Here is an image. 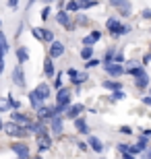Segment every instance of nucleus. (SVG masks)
I'll return each instance as SVG.
<instances>
[{
  "instance_id": "nucleus-1",
  "label": "nucleus",
  "mask_w": 151,
  "mask_h": 159,
  "mask_svg": "<svg viewBox=\"0 0 151 159\" xmlns=\"http://www.w3.org/2000/svg\"><path fill=\"white\" fill-rule=\"evenodd\" d=\"M106 31H108L114 39H118V37H122V35H128V33L133 31V25L124 23L120 17H110L106 21Z\"/></svg>"
},
{
  "instance_id": "nucleus-2",
  "label": "nucleus",
  "mask_w": 151,
  "mask_h": 159,
  "mask_svg": "<svg viewBox=\"0 0 151 159\" xmlns=\"http://www.w3.org/2000/svg\"><path fill=\"white\" fill-rule=\"evenodd\" d=\"M2 132H6L8 136H15V139H27V136H31V132H29L27 126H19V124H15L12 120L11 122H4Z\"/></svg>"
},
{
  "instance_id": "nucleus-3",
  "label": "nucleus",
  "mask_w": 151,
  "mask_h": 159,
  "mask_svg": "<svg viewBox=\"0 0 151 159\" xmlns=\"http://www.w3.org/2000/svg\"><path fill=\"white\" fill-rule=\"evenodd\" d=\"M54 19H56V23H58L64 31H75L77 29L75 17H73L68 11H64V8H60V11L56 12V17H54Z\"/></svg>"
},
{
  "instance_id": "nucleus-4",
  "label": "nucleus",
  "mask_w": 151,
  "mask_h": 159,
  "mask_svg": "<svg viewBox=\"0 0 151 159\" xmlns=\"http://www.w3.org/2000/svg\"><path fill=\"white\" fill-rule=\"evenodd\" d=\"M112 8H116L120 19H128L133 17V2L130 0H108Z\"/></svg>"
},
{
  "instance_id": "nucleus-5",
  "label": "nucleus",
  "mask_w": 151,
  "mask_h": 159,
  "mask_svg": "<svg viewBox=\"0 0 151 159\" xmlns=\"http://www.w3.org/2000/svg\"><path fill=\"white\" fill-rule=\"evenodd\" d=\"M11 81H12V85H15L17 89H25V87H27L25 70H23V66H21V64H15V68H12V72H11Z\"/></svg>"
},
{
  "instance_id": "nucleus-6",
  "label": "nucleus",
  "mask_w": 151,
  "mask_h": 159,
  "mask_svg": "<svg viewBox=\"0 0 151 159\" xmlns=\"http://www.w3.org/2000/svg\"><path fill=\"white\" fill-rule=\"evenodd\" d=\"M104 72L108 75V79H120L124 72V64L120 62H104Z\"/></svg>"
},
{
  "instance_id": "nucleus-7",
  "label": "nucleus",
  "mask_w": 151,
  "mask_h": 159,
  "mask_svg": "<svg viewBox=\"0 0 151 159\" xmlns=\"http://www.w3.org/2000/svg\"><path fill=\"white\" fill-rule=\"evenodd\" d=\"M73 95H70V89L64 85V87H60L58 91H56V106H60V107H64V112L68 110V106L73 103Z\"/></svg>"
},
{
  "instance_id": "nucleus-8",
  "label": "nucleus",
  "mask_w": 151,
  "mask_h": 159,
  "mask_svg": "<svg viewBox=\"0 0 151 159\" xmlns=\"http://www.w3.org/2000/svg\"><path fill=\"white\" fill-rule=\"evenodd\" d=\"M11 151H12V153H17L19 159H31L29 145H27L25 141H15V143H11Z\"/></svg>"
},
{
  "instance_id": "nucleus-9",
  "label": "nucleus",
  "mask_w": 151,
  "mask_h": 159,
  "mask_svg": "<svg viewBox=\"0 0 151 159\" xmlns=\"http://www.w3.org/2000/svg\"><path fill=\"white\" fill-rule=\"evenodd\" d=\"M54 116H56V112H54V103L52 106L48 103V106H41V107L35 110V118L41 120V122H46V124L50 122V118H54Z\"/></svg>"
},
{
  "instance_id": "nucleus-10",
  "label": "nucleus",
  "mask_w": 151,
  "mask_h": 159,
  "mask_svg": "<svg viewBox=\"0 0 151 159\" xmlns=\"http://www.w3.org/2000/svg\"><path fill=\"white\" fill-rule=\"evenodd\" d=\"M48 128H50V134L60 136L62 134V128H64V116H54V118H50Z\"/></svg>"
},
{
  "instance_id": "nucleus-11",
  "label": "nucleus",
  "mask_w": 151,
  "mask_h": 159,
  "mask_svg": "<svg viewBox=\"0 0 151 159\" xmlns=\"http://www.w3.org/2000/svg\"><path fill=\"white\" fill-rule=\"evenodd\" d=\"M64 54H66V46H64L62 41H58V39H54L52 43H50V50H48V56L50 58H62Z\"/></svg>"
},
{
  "instance_id": "nucleus-12",
  "label": "nucleus",
  "mask_w": 151,
  "mask_h": 159,
  "mask_svg": "<svg viewBox=\"0 0 151 159\" xmlns=\"http://www.w3.org/2000/svg\"><path fill=\"white\" fill-rule=\"evenodd\" d=\"M52 136H50V132H41V134L35 136V145H37V149L40 151H50L52 149Z\"/></svg>"
},
{
  "instance_id": "nucleus-13",
  "label": "nucleus",
  "mask_w": 151,
  "mask_h": 159,
  "mask_svg": "<svg viewBox=\"0 0 151 159\" xmlns=\"http://www.w3.org/2000/svg\"><path fill=\"white\" fill-rule=\"evenodd\" d=\"M83 112H85V106L83 103H70L68 110L64 112V120H75L79 116H83Z\"/></svg>"
},
{
  "instance_id": "nucleus-14",
  "label": "nucleus",
  "mask_w": 151,
  "mask_h": 159,
  "mask_svg": "<svg viewBox=\"0 0 151 159\" xmlns=\"http://www.w3.org/2000/svg\"><path fill=\"white\" fill-rule=\"evenodd\" d=\"M11 120L15 124H19V126H29L31 124V118L27 116V114H23L21 110H12L11 112Z\"/></svg>"
},
{
  "instance_id": "nucleus-15",
  "label": "nucleus",
  "mask_w": 151,
  "mask_h": 159,
  "mask_svg": "<svg viewBox=\"0 0 151 159\" xmlns=\"http://www.w3.org/2000/svg\"><path fill=\"white\" fill-rule=\"evenodd\" d=\"M33 91H35L37 95H40V97H41L44 101H48L50 97H52V87H50L48 83H40V85H37V87H35Z\"/></svg>"
},
{
  "instance_id": "nucleus-16",
  "label": "nucleus",
  "mask_w": 151,
  "mask_h": 159,
  "mask_svg": "<svg viewBox=\"0 0 151 159\" xmlns=\"http://www.w3.org/2000/svg\"><path fill=\"white\" fill-rule=\"evenodd\" d=\"M15 56H17V64L23 66L27 60H29V48L27 46H17V50H15Z\"/></svg>"
},
{
  "instance_id": "nucleus-17",
  "label": "nucleus",
  "mask_w": 151,
  "mask_h": 159,
  "mask_svg": "<svg viewBox=\"0 0 151 159\" xmlns=\"http://www.w3.org/2000/svg\"><path fill=\"white\" fill-rule=\"evenodd\" d=\"M101 87L108 89L110 93H114V91H122V87H124V85L120 83V79H106V81L101 83Z\"/></svg>"
},
{
  "instance_id": "nucleus-18",
  "label": "nucleus",
  "mask_w": 151,
  "mask_h": 159,
  "mask_svg": "<svg viewBox=\"0 0 151 159\" xmlns=\"http://www.w3.org/2000/svg\"><path fill=\"white\" fill-rule=\"evenodd\" d=\"M44 75H46L48 79H54V77H56V66H54V58H50V56H46V58H44Z\"/></svg>"
},
{
  "instance_id": "nucleus-19",
  "label": "nucleus",
  "mask_w": 151,
  "mask_h": 159,
  "mask_svg": "<svg viewBox=\"0 0 151 159\" xmlns=\"http://www.w3.org/2000/svg\"><path fill=\"white\" fill-rule=\"evenodd\" d=\"M87 145H89V149H93L95 153H104V143L99 141L97 136H93L91 132L87 134Z\"/></svg>"
},
{
  "instance_id": "nucleus-20",
  "label": "nucleus",
  "mask_w": 151,
  "mask_h": 159,
  "mask_svg": "<svg viewBox=\"0 0 151 159\" xmlns=\"http://www.w3.org/2000/svg\"><path fill=\"white\" fill-rule=\"evenodd\" d=\"M101 37H104V33H101V31H99V29H93L89 35L83 37V46H93V43H97Z\"/></svg>"
},
{
  "instance_id": "nucleus-21",
  "label": "nucleus",
  "mask_w": 151,
  "mask_h": 159,
  "mask_svg": "<svg viewBox=\"0 0 151 159\" xmlns=\"http://www.w3.org/2000/svg\"><path fill=\"white\" fill-rule=\"evenodd\" d=\"M68 81L73 83L75 87H81L83 83H87V81H89V75H87V72H85V70H77L75 75H73V77L68 79Z\"/></svg>"
},
{
  "instance_id": "nucleus-22",
  "label": "nucleus",
  "mask_w": 151,
  "mask_h": 159,
  "mask_svg": "<svg viewBox=\"0 0 151 159\" xmlns=\"http://www.w3.org/2000/svg\"><path fill=\"white\" fill-rule=\"evenodd\" d=\"M73 122H75V128H77V132H79V134H85V136L89 134V124H87V120L83 118V116L75 118Z\"/></svg>"
},
{
  "instance_id": "nucleus-23",
  "label": "nucleus",
  "mask_w": 151,
  "mask_h": 159,
  "mask_svg": "<svg viewBox=\"0 0 151 159\" xmlns=\"http://www.w3.org/2000/svg\"><path fill=\"white\" fill-rule=\"evenodd\" d=\"M134 83V89H139V91H143V89H149V75H141V77H134L133 79Z\"/></svg>"
},
{
  "instance_id": "nucleus-24",
  "label": "nucleus",
  "mask_w": 151,
  "mask_h": 159,
  "mask_svg": "<svg viewBox=\"0 0 151 159\" xmlns=\"http://www.w3.org/2000/svg\"><path fill=\"white\" fill-rule=\"evenodd\" d=\"M75 23H77V27H89L91 25V19L83 11H79V12H75Z\"/></svg>"
},
{
  "instance_id": "nucleus-25",
  "label": "nucleus",
  "mask_w": 151,
  "mask_h": 159,
  "mask_svg": "<svg viewBox=\"0 0 151 159\" xmlns=\"http://www.w3.org/2000/svg\"><path fill=\"white\" fill-rule=\"evenodd\" d=\"M27 99H29V106L33 107V110H37V107L44 106V99H41L35 91H29V93H27Z\"/></svg>"
},
{
  "instance_id": "nucleus-26",
  "label": "nucleus",
  "mask_w": 151,
  "mask_h": 159,
  "mask_svg": "<svg viewBox=\"0 0 151 159\" xmlns=\"http://www.w3.org/2000/svg\"><path fill=\"white\" fill-rule=\"evenodd\" d=\"M46 33H48L46 27H31V35L40 41H46Z\"/></svg>"
},
{
  "instance_id": "nucleus-27",
  "label": "nucleus",
  "mask_w": 151,
  "mask_h": 159,
  "mask_svg": "<svg viewBox=\"0 0 151 159\" xmlns=\"http://www.w3.org/2000/svg\"><path fill=\"white\" fill-rule=\"evenodd\" d=\"M77 2H79V11H83V12L99 4V0H77Z\"/></svg>"
},
{
  "instance_id": "nucleus-28",
  "label": "nucleus",
  "mask_w": 151,
  "mask_h": 159,
  "mask_svg": "<svg viewBox=\"0 0 151 159\" xmlns=\"http://www.w3.org/2000/svg\"><path fill=\"white\" fill-rule=\"evenodd\" d=\"M93 54H95V52H93V46H83V48H81V54H79V56H81L83 62H87V60H91V58H93Z\"/></svg>"
},
{
  "instance_id": "nucleus-29",
  "label": "nucleus",
  "mask_w": 151,
  "mask_h": 159,
  "mask_svg": "<svg viewBox=\"0 0 151 159\" xmlns=\"http://www.w3.org/2000/svg\"><path fill=\"white\" fill-rule=\"evenodd\" d=\"M6 101H8V107H11V112H12V110H21V101H19L12 93L6 95Z\"/></svg>"
},
{
  "instance_id": "nucleus-30",
  "label": "nucleus",
  "mask_w": 151,
  "mask_h": 159,
  "mask_svg": "<svg viewBox=\"0 0 151 159\" xmlns=\"http://www.w3.org/2000/svg\"><path fill=\"white\" fill-rule=\"evenodd\" d=\"M64 11H68L70 15L73 12H79V2L77 0H64Z\"/></svg>"
},
{
  "instance_id": "nucleus-31",
  "label": "nucleus",
  "mask_w": 151,
  "mask_h": 159,
  "mask_svg": "<svg viewBox=\"0 0 151 159\" xmlns=\"http://www.w3.org/2000/svg\"><path fill=\"white\" fill-rule=\"evenodd\" d=\"M6 52H8V41H6L4 31L0 29V54H2V56H6Z\"/></svg>"
},
{
  "instance_id": "nucleus-32",
  "label": "nucleus",
  "mask_w": 151,
  "mask_h": 159,
  "mask_svg": "<svg viewBox=\"0 0 151 159\" xmlns=\"http://www.w3.org/2000/svg\"><path fill=\"white\" fill-rule=\"evenodd\" d=\"M50 15H52V4H44V8H41V21H48Z\"/></svg>"
},
{
  "instance_id": "nucleus-33",
  "label": "nucleus",
  "mask_w": 151,
  "mask_h": 159,
  "mask_svg": "<svg viewBox=\"0 0 151 159\" xmlns=\"http://www.w3.org/2000/svg\"><path fill=\"white\" fill-rule=\"evenodd\" d=\"M137 145H139L143 151H147V147H149V139H147L145 134H141V136H139V141H137Z\"/></svg>"
},
{
  "instance_id": "nucleus-34",
  "label": "nucleus",
  "mask_w": 151,
  "mask_h": 159,
  "mask_svg": "<svg viewBox=\"0 0 151 159\" xmlns=\"http://www.w3.org/2000/svg\"><path fill=\"white\" fill-rule=\"evenodd\" d=\"M99 64H104L99 58H91V60H87V62H85V70H87V68H95V66H99Z\"/></svg>"
},
{
  "instance_id": "nucleus-35",
  "label": "nucleus",
  "mask_w": 151,
  "mask_h": 159,
  "mask_svg": "<svg viewBox=\"0 0 151 159\" xmlns=\"http://www.w3.org/2000/svg\"><path fill=\"white\" fill-rule=\"evenodd\" d=\"M128 153L130 155H139V153H145V151H143L139 145H128Z\"/></svg>"
},
{
  "instance_id": "nucleus-36",
  "label": "nucleus",
  "mask_w": 151,
  "mask_h": 159,
  "mask_svg": "<svg viewBox=\"0 0 151 159\" xmlns=\"http://www.w3.org/2000/svg\"><path fill=\"white\" fill-rule=\"evenodd\" d=\"M60 87H64V85H62V75H56V77H54V89L58 91Z\"/></svg>"
},
{
  "instance_id": "nucleus-37",
  "label": "nucleus",
  "mask_w": 151,
  "mask_h": 159,
  "mask_svg": "<svg viewBox=\"0 0 151 159\" xmlns=\"http://www.w3.org/2000/svg\"><path fill=\"white\" fill-rule=\"evenodd\" d=\"M141 19L143 21H151V8H143L141 11Z\"/></svg>"
},
{
  "instance_id": "nucleus-38",
  "label": "nucleus",
  "mask_w": 151,
  "mask_h": 159,
  "mask_svg": "<svg viewBox=\"0 0 151 159\" xmlns=\"http://www.w3.org/2000/svg\"><path fill=\"white\" fill-rule=\"evenodd\" d=\"M19 2H21V0H6V6H8L11 11H17V8H19Z\"/></svg>"
},
{
  "instance_id": "nucleus-39",
  "label": "nucleus",
  "mask_w": 151,
  "mask_h": 159,
  "mask_svg": "<svg viewBox=\"0 0 151 159\" xmlns=\"http://www.w3.org/2000/svg\"><path fill=\"white\" fill-rule=\"evenodd\" d=\"M112 62H120V64H122V62H124V54H122V52H114Z\"/></svg>"
},
{
  "instance_id": "nucleus-40",
  "label": "nucleus",
  "mask_w": 151,
  "mask_h": 159,
  "mask_svg": "<svg viewBox=\"0 0 151 159\" xmlns=\"http://www.w3.org/2000/svg\"><path fill=\"white\" fill-rule=\"evenodd\" d=\"M11 107H8V101L6 99H0V114H4V112H8Z\"/></svg>"
},
{
  "instance_id": "nucleus-41",
  "label": "nucleus",
  "mask_w": 151,
  "mask_h": 159,
  "mask_svg": "<svg viewBox=\"0 0 151 159\" xmlns=\"http://www.w3.org/2000/svg\"><path fill=\"white\" fill-rule=\"evenodd\" d=\"M120 132L122 134H133V128L130 126H120Z\"/></svg>"
},
{
  "instance_id": "nucleus-42",
  "label": "nucleus",
  "mask_w": 151,
  "mask_h": 159,
  "mask_svg": "<svg viewBox=\"0 0 151 159\" xmlns=\"http://www.w3.org/2000/svg\"><path fill=\"white\" fill-rule=\"evenodd\" d=\"M118 151H120L122 155H124V153H128V145H124V143H120V145H118Z\"/></svg>"
},
{
  "instance_id": "nucleus-43",
  "label": "nucleus",
  "mask_w": 151,
  "mask_h": 159,
  "mask_svg": "<svg viewBox=\"0 0 151 159\" xmlns=\"http://www.w3.org/2000/svg\"><path fill=\"white\" fill-rule=\"evenodd\" d=\"M77 145H79V149H81V151H87V149H89V145H87V143H83V141H79Z\"/></svg>"
},
{
  "instance_id": "nucleus-44",
  "label": "nucleus",
  "mask_w": 151,
  "mask_h": 159,
  "mask_svg": "<svg viewBox=\"0 0 151 159\" xmlns=\"http://www.w3.org/2000/svg\"><path fill=\"white\" fill-rule=\"evenodd\" d=\"M145 64H151V54H145V56H143V66Z\"/></svg>"
},
{
  "instance_id": "nucleus-45",
  "label": "nucleus",
  "mask_w": 151,
  "mask_h": 159,
  "mask_svg": "<svg viewBox=\"0 0 151 159\" xmlns=\"http://www.w3.org/2000/svg\"><path fill=\"white\" fill-rule=\"evenodd\" d=\"M143 103H145V106H149V107H151V95H147V97H143Z\"/></svg>"
},
{
  "instance_id": "nucleus-46",
  "label": "nucleus",
  "mask_w": 151,
  "mask_h": 159,
  "mask_svg": "<svg viewBox=\"0 0 151 159\" xmlns=\"http://www.w3.org/2000/svg\"><path fill=\"white\" fill-rule=\"evenodd\" d=\"M141 134H145L147 139H151V128H145V130H143V132H141Z\"/></svg>"
},
{
  "instance_id": "nucleus-47",
  "label": "nucleus",
  "mask_w": 151,
  "mask_h": 159,
  "mask_svg": "<svg viewBox=\"0 0 151 159\" xmlns=\"http://www.w3.org/2000/svg\"><path fill=\"white\" fill-rule=\"evenodd\" d=\"M145 159H151V147H147V151H145Z\"/></svg>"
},
{
  "instance_id": "nucleus-48",
  "label": "nucleus",
  "mask_w": 151,
  "mask_h": 159,
  "mask_svg": "<svg viewBox=\"0 0 151 159\" xmlns=\"http://www.w3.org/2000/svg\"><path fill=\"white\" fill-rule=\"evenodd\" d=\"M122 159H134V155H130V153H124V155H122Z\"/></svg>"
},
{
  "instance_id": "nucleus-49",
  "label": "nucleus",
  "mask_w": 151,
  "mask_h": 159,
  "mask_svg": "<svg viewBox=\"0 0 151 159\" xmlns=\"http://www.w3.org/2000/svg\"><path fill=\"white\" fill-rule=\"evenodd\" d=\"M2 128H4V122H2V114H0V132H2Z\"/></svg>"
},
{
  "instance_id": "nucleus-50",
  "label": "nucleus",
  "mask_w": 151,
  "mask_h": 159,
  "mask_svg": "<svg viewBox=\"0 0 151 159\" xmlns=\"http://www.w3.org/2000/svg\"><path fill=\"white\" fill-rule=\"evenodd\" d=\"M33 2H35V0H29V4H27V11H29L31 6H33Z\"/></svg>"
},
{
  "instance_id": "nucleus-51",
  "label": "nucleus",
  "mask_w": 151,
  "mask_h": 159,
  "mask_svg": "<svg viewBox=\"0 0 151 159\" xmlns=\"http://www.w3.org/2000/svg\"><path fill=\"white\" fill-rule=\"evenodd\" d=\"M50 2H54V0H41V4H50Z\"/></svg>"
},
{
  "instance_id": "nucleus-52",
  "label": "nucleus",
  "mask_w": 151,
  "mask_h": 159,
  "mask_svg": "<svg viewBox=\"0 0 151 159\" xmlns=\"http://www.w3.org/2000/svg\"><path fill=\"white\" fill-rule=\"evenodd\" d=\"M31 159H41V157H40V155H37V157H31Z\"/></svg>"
},
{
  "instance_id": "nucleus-53",
  "label": "nucleus",
  "mask_w": 151,
  "mask_h": 159,
  "mask_svg": "<svg viewBox=\"0 0 151 159\" xmlns=\"http://www.w3.org/2000/svg\"><path fill=\"white\" fill-rule=\"evenodd\" d=\"M0 29H2V19H0Z\"/></svg>"
},
{
  "instance_id": "nucleus-54",
  "label": "nucleus",
  "mask_w": 151,
  "mask_h": 159,
  "mask_svg": "<svg viewBox=\"0 0 151 159\" xmlns=\"http://www.w3.org/2000/svg\"><path fill=\"white\" fill-rule=\"evenodd\" d=\"M149 52H151V43H149Z\"/></svg>"
},
{
  "instance_id": "nucleus-55",
  "label": "nucleus",
  "mask_w": 151,
  "mask_h": 159,
  "mask_svg": "<svg viewBox=\"0 0 151 159\" xmlns=\"http://www.w3.org/2000/svg\"><path fill=\"white\" fill-rule=\"evenodd\" d=\"M149 95H151V89H149Z\"/></svg>"
},
{
  "instance_id": "nucleus-56",
  "label": "nucleus",
  "mask_w": 151,
  "mask_h": 159,
  "mask_svg": "<svg viewBox=\"0 0 151 159\" xmlns=\"http://www.w3.org/2000/svg\"><path fill=\"white\" fill-rule=\"evenodd\" d=\"M149 31H151V27H149Z\"/></svg>"
},
{
  "instance_id": "nucleus-57",
  "label": "nucleus",
  "mask_w": 151,
  "mask_h": 159,
  "mask_svg": "<svg viewBox=\"0 0 151 159\" xmlns=\"http://www.w3.org/2000/svg\"><path fill=\"white\" fill-rule=\"evenodd\" d=\"M17 159H19V157H17Z\"/></svg>"
}]
</instances>
